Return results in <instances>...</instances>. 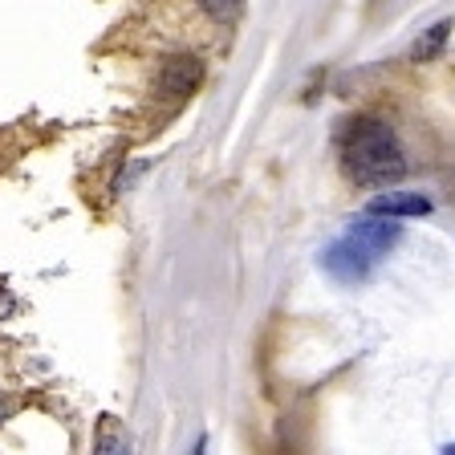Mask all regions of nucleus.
Returning <instances> with one entry per match:
<instances>
[{
    "mask_svg": "<svg viewBox=\"0 0 455 455\" xmlns=\"http://www.w3.org/2000/svg\"><path fill=\"white\" fill-rule=\"evenodd\" d=\"M447 37H451V20H439V25H431V28H427V33H423V37L415 41V49H411V57H415V61H431V57H439V53H443Z\"/></svg>",
    "mask_w": 455,
    "mask_h": 455,
    "instance_id": "423d86ee",
    "label": "nucleus"
},
{
    "mask_svg": "<svg viewBox=\"0 0 455 455\" xmlns=\"http://www.w3.org/2000/svg\"><path fill=\"white\" fill-rule=\"evenodd\" d=\"M398 236H403V228L390 216H366V220H358V224H350V232H346V240H350L362 256H370V260H382V256L398 244Z\"/></svg>",
    "mask_w": 455,
    "mask_h": 455,
    "instance_id": "f03ea898",
    "label": "nucleus"
},
{
    "mask_svg": "<svg viewBox=\"0 0 455 455\" xmlns=\"http://www.w3.org/2000/svg\"><path fill=\"white\" fill-rule=\"evenodd\" d=\"M431 212V199L419 196V191H387L370 204V216H390V220H403V216H427Z\"/></svg>",
    "mask_w": 455,
    "mask_h": 455,
    "instance_id": "39448f33",
    "label": "nucleus"
},
{
    "mask_svg": "<svg viewBox=\"0 0 455 455\" xmlns=\"http://www.w3.org/2000/svg\"><path fill=\"white\" fill-rule=\"evenodd\" d=\"M443 455H455V443H451V447H443Z\"/></svg>",
    "mask_w": 455,
    "mask_h": 455,
    "instance_id": "9b49d317",
    "label": "nucleus"
},
{
    "mask_svg": "<svg viewBox=\"0 0 455 455\" xmlns=\"http://www.w3.org/2000/svg\"><path fill=\"white\" fill-rule=\"evenodd\" d=\"M322 265H325V273H333L338 281H346V284H354V281H362V276L370 273V256H362L358 248L350 244V240L341 236V240H333L330 248H325V256H322Z\"/></svg>",
    "mask_w": 455,
    "mask_h": 455,
    "instance_id": "7ed1b4c3",
    "label": "nucleus"
},
{
    "mask_svg": "<svg viewBox=\"0 0 455 455\" xmlns=\"http://www.w3.org/2000/svg\"><path fill=\"white\" fill-rule=\"evenodd\" d=\"M341 167L362 188H387L407 175V155L387 123L358 118L341 139Z\"/></svg>",
    "mask_w": 455,
    "mask_h": 455,
    "instance_id": "f257e3e1",
    "label": "nucleus"
},
{
    "mask_svg": "<svg viewBox=\"0 0 455 455\" xmlns=\"http://www.w3.org/2000/svg\"><path fill=\"white\" fill-rule=\"evenodd\" d=\"M199 9L208 12L212 20L228 25V20H236V17H240V9H244V0H199Z\"/></svg>",
    "mask_w": 455,
    "mask_h": 455,
    "instance_id": "6e6552de",
    "label": "nucleus"
},
{
    "mask_svg": "<svg viewBox=\"0 0 455 455\" xmlns=\"http://www.w3.org/2000/svg\"><path fill=\"white\" fill-rule=\"evenodd\" d=\"M94 455H131V439L123 435L118 419H102V431H98Z\"/></svg>",
    "mask_w": 455,
    "mask_h": 455,
    "instance_id": "0eeeda50",
    "label": "nucleus"
},
{
    "mask_svg": "<svg viewBox=\"0 0 455 455\" xmlns=\"http://www.w3.org/2000/svg\"><path fill=\"white\" fill-rule=\"evenodd\" d=\"M204 447H208V439H199V443H196V451H191V455H204Z\"/></svg>",
    "mask_w": 455,
    "mask_h": 455,
    "instance_id": "9d476101",
    "label": "nucleus"
},
{
    "mask_svg": "<svg viewBox=\"0 0 455 455\" xmlns=\"http://www.w3.org/2000/svg\"><path fill=\"white\" fill-rule=\"evenodd\" d=\"M199 82H204V66H199L196 57H171L167 66H163L159 90H163V98H188Z\"/></svg>",
    "mask_w": 455,
    "mask_h": 455,
    "instance_id": "20e7f679",
    "label": "nucleus"
},
{
    "mask_svg": "<svg viewBox=\"0 0 455 455\" xmlns=\"http://www.w3.org/2000/svg\"><path fill=\"white\" fill-rule=\"evenodd\" d=\"M12 309H17V301H12V293H9V289H0V322H4V317H9Z\"/></svg>",
    "mask_w": 455,
    "mask_h": 455,
    "instance_id": "1a4fd4ad",
    "label": "nucleus"
}]
</instances>
